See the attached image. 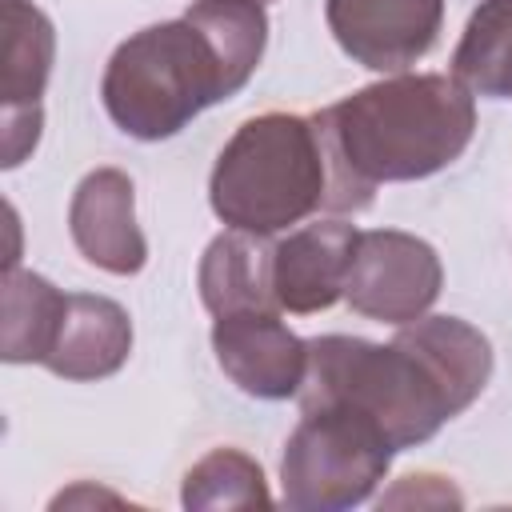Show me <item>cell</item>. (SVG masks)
<instances>
[{"label": "cell", "instance_id": "cell-9", "mask_svg": "<svg viewBox=\"0 0 512 512\" xmlns=\"http://www.w3.org/2000/svg\"><path fill=\"white\" fill-rule=\"evenodd\" d=\"M340 52L372 72H404L424 60L444 24V0H324Z\"/></svg>", "mask_w": 512, "mask_h": 512}, {"label": "cell", "instance_id": "cell-11", "mask_svg": "<svg viewBox=\"0 0 512 512\" xmlns=\"http://www.w3.org/2000/svg\"><path fill=\"white\" fill-rule=\"evenodd\" d=\"M360 228L344 220H316L272 244V288L284 312L312 316L344 296Z\"/></svg>", "mask_w": 512, "mask_h": 512}, {"label": "cell", "instance_id": "cell-7", "mask_svg": "<svg viewBox=\"0 0 512 512\" xmlns=\"http://www.w3.org/2000/svg\"><path fill=\"white\" fill-rule=\"evenodd\" d=\"M0 100H4V168H16L44 128L40 96L52 76L56 32L32 0L0 4Z\"/></svg>", "mask_w": 512, "mask_h": 512}, {"label": "cell", "instance_id": "cell-10", "mask_svg": "<svg viewBox=\"0 0 512 512\" xmlns=\"http://www.w3.org/2000/svg\"><path fill=\"white\" fill-rule=\"evenodd\" d=\"M68 232L80 256L112 276H136L148 264V240L136 224V184L120 168H96L76 184Z\"/></svg>", "mask_w": 512, "mask_h": 512}, {"label": "cell", "instance_id": "cell-15", "mask_svg": "<svg viewBox=\"0 0 512 512\" xmlns=\"http://www.w3.org/2000/svg\"><path fill=\"white\" fill-rule=\"evenodd\" d=\"M452 76L472 96L512 100V0H480L452 52Z\"/></svg>", "mask_w": 512, "mask_h": 512}, {"label": "cell", "instance_id": "cell-8", "mask_svg": "<svg viewBox=\"0 0 512 512\" xmlns=\"http://www.w3.org/2000/svg\"><path fill=\"white\" fill-rule=\"evenodd\" d=\"M212 352L224 376L256 400L296 396L308 372V340L280 320V308L212 316Z\"/></svg>", "mask_w": 512, "mask_h": 512}, {"label": "cell", "instance_id": "cell-5", "mask_svg": "<svg viewBox=\"0 0 512 512\" xmlns=\"http://www.w3.org/2000/svg\"><path fill=\"white\" fill-rule=\"evenodd\" d=\"M396 448L344 404H308L280 456V500L296 512H340L364 504L388 476Z\"/></svg>", "mask_w": 512, "mask_h": 512}, {"label": "cell", "instance_id": "cell-1", "mask_svg": "<svg viewBox=\"0 0 512 512\" xmlns=\"http://www.w3.org/2000/svg\"><path fill=\"white\" fill-rule=\"evenodd\" d=\"M492 380V344L460 316H420L388 344L360 336L308 340V372L296 392L308 404H344L372 420L400 452L432 440Z\"/></svg>", "mask_w": 512, "mask_h": 512}, {"label": "cell", "instance_id": "cell-6", "mask_svg": "<svg viewBox=\"0 0 512 512\" xmlns=\"http://www.w3.org/2000/svg\"><path fill=\"white\" fill-rule=\"evenodd\" d=\"M440 288L444 268L428 240L400 228L360 232L344 284V300L352 312L400 328L428 316Z\"/></svg>", "mask_w": 512, "mask_h": 512}, {"label": "cell", "instance_id": "cell-14", "mask_svg": "<svg viewBox=\"0 0 512 512\" xmlns=\"http://www.w3.org/2000/svg\"><path fill=\"white\" fill-rule=\"evenodd\" d=\"M68 308V292L28 268L4 272V360L8 364H44L60 320Z\"/></svg>", "mask_w": 512, "mask_h": 512}, {"label": "cell", "instance_id": "cell-3", "mask_svg": "<svg viewBox=\"0 0 512 512\" xmlns=\"http://www.w3.org/2000/svg\"><path fill=\"white\" fill-rule=\"evenodd\" d=\"M336 156L344 212L372 204L376 184L424 180L464 156L476 100L448 72H396L316 112Z\"/></svg>", "mask_w": 512, "mask_h": 512}, {"label": "cell", "instance_id": "cell-16", "mask_svg": "<svg viewBox=\"0 0 512 512\" xmlns=\"http://www.w3.org/2000/svg\"><path fill=\"white\" fill-rule=\"evenodd\" d=\"M184 508H268L264 468L240 448H212L184 472Z\"/></svg>", "mask_w": 512, "mask_h": 512}, {"label": "cell", "instance_id": "cell-4", "mask_svg": "<svg viewBox=\"0 0 512 512\" xmlns=\"http://www.w3.org/2000/svg\"><path fill=\"white\" fill-rule=\"evenodd\" d=\"M212 212L240 232L276 236L312 212H344L324 124L300 112H260L220 148L208 180Z\"/></svg>", "mask_w": 512, "mask_h": 512}, {"label": "cell", "instance_id": "cell-17", "mask_svg": "<svg viewBox=\"0 0 512 512\" xmlns=\"http://www.w3.org/2000/svg\"><path fill=\"white\" fill-rule=\"evenodd\" d=\"M436 480H440V476H432V472L404 476V480H400V488H396V492H388L380 504H464V496H460L452 484H444V488L428 492Z\"/></svg>", "mask_w": 512, "mask_h": 512}, {"label": "cell", "instance_id": "cell-13", "mask_svg": "<svg viewBox=\"0 0 512 512\" xmlns=\"http://www.w3.org/2000/svg\"><path fill=\"white\" fill-rule=\"evenodd\" d=\"M264 240L268 236L228 228L204 248L196 288L212 316L244 312V308H280L272 288V248Z\"/></svg>", "mask_w": 512, "mask_h": 512}, {"label": "cell", "instance_id": "cell-2", "mask_svg": "<svg viewBox=\"0 0 512 512\" xmlns=\"http://www.w3.org/2000/svg\"><path fill=\"white\" fill-rule=\"evenodd\" d=\"M268 44L260 0H192L180 20L132 32L108 60L100 96L136 140H168L208 104L236 96Z\"/></svg>", "mask_w": 512, "mask_h": 512}, {"label": "cell", "instance_id": "cell-12", "mask_svg": "<svg viewBox=\"0 0 512 512\" xmlns=\"http://www.w3.org/2000/svg\"><path fill=\"white\" fill-rule=\"evenodd\" d=\"M132 352V320L128 312L92 292H68V308L56 332V344L44 368L60 380H104L124 368Z\"/></svg>", "mask_w": 512, "mask_h": 512}, {"label": "cell", "instance_id": "cell-18", "mask_svg": "<svg viewBox=\"0 0 512 512\" xmlns=\"http://www.w3.org/2000/svg\"><path fill=\"white\" fill-rule=\"evenodd\" d=\"M260 4H272V0H260Z\"/></svg>", "mask_w": 512, "mask_h": 512}]
</instances>
